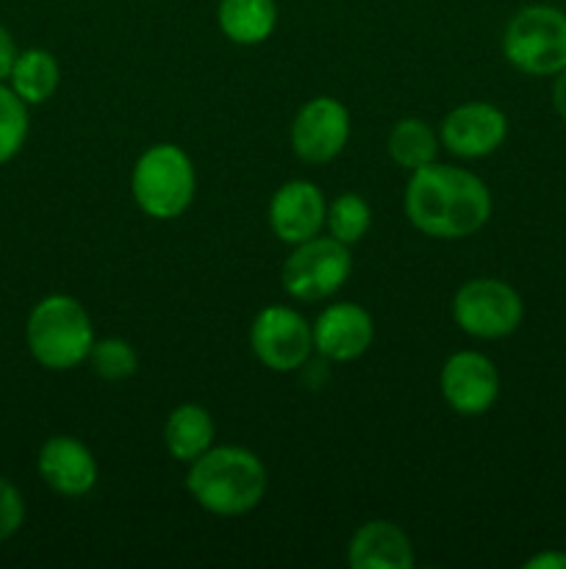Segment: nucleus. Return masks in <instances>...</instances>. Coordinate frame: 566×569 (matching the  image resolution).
Wrapping results in <instances>:
<instances>
[{"instance_id": "f257e3e1", "label": "nucleus", "mask_w": 566, "mask_h": 569, "mask_svg": "<svg viewBox=\"0 0 566 569\" xmlns=\"http://www.w3.org/2000/svg\"><path fill=\"white\" fill-rule=\"evenodd\" d=\"M494 209L486 181L455 164L420 167L411 172L403 194V211L411 226L431 239L475 237L483 231Z\"/></svg>"}, {"instance_id": "f03ea898", "label": "nucleus", "mask_w": 566, "mask_h": 569, "mask_svg": "<svg viewBox=\"0 0 566 569\" xmlns=\"http://www.w3.org/2000/svg\"><path fill=\"white\" fill-rule=\"evenodd\" d=\"M186 467L189 498L214 517L250 515L270 483L264 461L242 445H214Z\"/></svg>"}, {"instance_id": "7ed1b4c3", "label": "nucleus", "mask_w": 566, "mask_h": 569, "mask_svg": "<svg viewBox=\"0 0 566 569\" xmlns=\"http://www.w3.org/2000/svg\"><path fill=\"white\" fill-rule=\"evenodd\" d=\"M94 339L89 311L81 300L64 292L44 295L26 320L28 353L50 372H70L87 365Z\"/></svg>"}, {"instance_id": "20e7f679", "label": "nucleus", "mask_w": 566, "mask_h": 569, "mask_svg": "<svg viewBox=\"0 0 566 569\" xmlns=\"http://www.w3.org/2000/svg\"><path fill=\"white\" fill-rule=\"evenodd\" d=\"M133 203L150 220L170 222L189 211L198 194L194 161L181 144L155 142L139 153L131 170Z\"/></svg>"}, {"instance_id": "39448f33", "label": "nucleus", "mask_w": 566, "mask_h": 569, "mask_svg": "<svg viewBox=\"0 0 566 569\" xmlns=\"http://www.w3.org/2000/svg\"><path fill=\"white\" fill-rule=\"evenodd\" d=\"M503 56L514 70L553 78L566 67V11L549 3L522 6L503 31Z\"/></svg>"}, {"instance_id": "423d86ee", "label": "nucleus", "mask_w": 566, "mask_h": 569, "mask_svg": "<svg viewBox=\"0 0 566 569\" xmlns=\"http://www.w3.org/2000/svg\"><path fill=\"white\" fill-rule=\"evenodd\" d=\"M353 276L350 248L331 233L294 244L281 267L283 292L300 303H322L333 298Z\"/></svg>"}, {"instance_id": "0eeeda50", "label": "nucleus", "mask_w": 566, "mask_h": 569, "mask_svg": "<svg viewBox=\"0 0 566 569\" xmlns=\"http://www.w3.org/2000/svg\"><path fill=\"white\" fill-rule=\"evenodd\" d=\"M453 322L472 339L497 342L519 331L525 300L503 278H472L453 295Z\"/></svg>"}, {"instance_id": "6e6552de", "label": "nucleus", "mask_w": 566, "mask_h": 569, "mask_svg": "<svg viewBox=\"0 0 566 569\" xmlns=\"http://www.w3.org/2000/svg\"><path fill=\"white\" fill-rule=\"evenodd\" d=\"M250 350L266 370L294 372L314 356V331L292 306H264L250 326Z\"/></svg>"}, {"instance_id": "1a4fd4ad", "label": "nucleus", "mask_w": 566, "mask_h": 569, "mask_svg": "<svg viewBox=\"0 0 566 569\" xmlns=\"http://www.w3.org/2000/svg\"><path fill=\"white\" fill-rule=\"evenodd\" d=\"M353 133V120L342 100L331 94L305 100L289 128L294 156L305 164H331L344 153Z\"/></svg>"}, {"instance_id": "9d476101", "label": "nucleus", "mask_w": 566, "mask_h": 569, "mask_svg": "<svg viewBox=\"0 0 566 569\" xmlns=\"http://www.w3.org/2000/svg\"><path fill=\"white\" fill-rule=\"evenodd\" d=\"M499 370L486 353L481 350H458L447 356V361L438 370V392L444 403L461 417H481L497 403Z\"/></svg>"}, {"instance_id": "9b49d317", "label": "nucleus", "mask_w": 566, "mask_h": 569, "mask_svg": "<svg viewBox=\"0 0 566 569\" xmlns=\"http://www.w3.org/2000/svg\"><path fill=\"white\" fill-rule=\"evenodd\" d=\"M438 139H442V148L455 159H486L497 153L508 139V117L488 100H469L444 114Z\"/></svg>"}, {"instance_id": "f8f14e48", "label": "nucleus", "mask_w": 566, "mask_h": 569, "mask_svg": "<svg viewBox=\"0 0 566 569\" xmlns=\"http://www.w3.org/2000/svg\"><path fill=\"white\" fill-rule=\"evenodd\" d=\"M325 192L314 181H305V178L281 183L272 192L270 209H266L270 231L275 233L277 242L289 244V248L305 242V239L320 237L325 231Z\"/></svg>"}, {"instance_id": "ddd939ff", "label": "nucleus", "mask_w": 566, "mask_h": 569, "mask_svg": "<svg viewBox=\"0 0 566 569\" xmlns=\"http://www.w3.org/2000/svg\"><path fill=\"white\" fill-rule=\"evenodd\" d=\"M37 472L59 498H87L98 487L100 467L92 450L70 433L44 439L37 453Z\"/></svg>"}, {"instance_id": "4468645a", "label": "nucleus", "mask_w": 566, "mask_h": 569, "mask_svg": "<svg viewBox=\"0 0 566 569\" xmlns=\"http://www.w3.org/2000/svg\"><path fill=\"white\" fill-rule=\"evenodd\" d=\"M314 353L327 361H355L375 342V320L361 303H331L311 322Z\"/></svg>"}, {"instance_id": "2eb2a0df", "label": "nucleus", "mask_w": 566, "mask_h": 569, "mask_svg": "<svg viewBox=\"0 0 566 569\" xmlns=\"http://www.w3.org/2000/svg\"><path fill=\"white\" fill-rule=\"evenodd\" d=\"M414 561V542L392 520L364 522L347 542V565L353 569H411Z\"/></svg>"}, {"instance_id": "dca6fc26", "label": "nucleus", "mask_w": 566, "mask_h": 569, "mask_svg": "<svg viewBox=\"0 0 566 569\" xmlns=\"http://www.w3.org/2000/svg\"><path fill=\"white\" fill-rule=\"evenodd\" d=\"M164 448L181 465H192L194 459L216 445V422L211 411L200 403H181L164 420Z\"/></svg>"}, {"instance_id": "f3484780", "label": "nucleus", "mask_w": 566, "mask_h": 569, "mask_svg": "<svg viewBox=\"0 0 566 569\" xmlns=\"http://www.w3.org/2000/svg\"><path fill=\"white\" fill-rule=\"evenodd\" d=\"M277 0H220L216 26L228 42L239 48L264 44L277 28Z\"/></svg>"}, {"instance_id": "a211bd4d", "label": "nucleus", "mask_w": 566, "mask_h": 569, "mask_svg": "<svg viewBox=\"0 0 566 569\" xmlns=\"http://www.w3.org/2000/svg\"><path fill=\"white\" fill-rule=\"evenodd\" d=\"M6 83H9L28 106H42L59 92L61 64L50 50L26 48L17 56L14 67H11V76Z\"/></svg>"}, {"instance_id": "6ab92c4d", "label": "nucleus", "mask_w": 566, "mask_h": 569, "mask_svg": "<svg viewBox=\"0 0 566 569\" xmlns=\"http://www.w3.org/2000/svg\"><path fill=\"white\" fill-rule=\"evenodd\" d=\"M438 148H442L438 133L433 131L431 122L420 120V117H403L394 122L386 137L388 159L408 172L438 161Z\"/></svg>"}, {"instance_id": "aec40b11", "label": "nucleus", "mask_w": 566, "mask_h": 569, "mask_svg": "<svg viewBox=\"0 0 566 569\" xmlns=\"http://www.w3.org/2000/svg\"><path fill=\"white\" fill-rule=\"evenodd\" d=\"M372 228V206L366 203L364 194L342 192L327 203L325 231L333 239L344 242L347 248L358 244Z\"/></svg>"}, {"instance_id": "412c9836", "label": "nucleus", "mask_w": 566, "mask_h": 569, "mask_svg": "<svg viewBox=\"0 0 566 569\" xmlns=\"http://www.w3.org/2000/svg\"><path fill=\"white\" fill-rule=\"evenodd\" d=\"M31 106L14 92L6 81H0V167L9 164L26 148L31 131Z\"/></svg>"}, {"instance_id": "4be33fe9", "label": "nucleus", "mask_w": 566, "mask_h": 569, "mask_svg": "<svg viewBox=\"0 0 566 569\" xmlns=\"http://www.w3.org/2000/svg\"><path fill=\"white\" fill-rule=\"evenodd\" d=\"M87 365L92 367V372L100 378V381L117 383L137 376L139 356H137V348H133L128 339L105 337V339H94Z\"/></svg>"}, {"instance_id": "5701e85b", "label": "nucleus", "mask_w": 566, "mask_h": 569, "mask_svg": "<svg viewBox=\"0 0 566 569\" xmlns=\"http://www.w3.org/2000/svg\"><path fill=\"white\" fill-rule=\"evenodd\" d=\"M22 522H26V500H22V492L9 478L0 476V545L9 542L20 531Z\"/></svg>"}, {"instance_id": "b1692460", "label": "nucleus", "mask_w": 566, "mask_h": 569, "mask_svg": "<svg viewBox=\"0 0 566 569\" xmlns=\"http://www.w3.org/2000/svg\"><path fill=\"white\" fill-rule=\"evenodd\" d=\"M17 56H20V48H17L14 37H11L9 28L0 26V81H9Z\"/></svg>"}, {"instance_id": "393cba45", "label": "nucleus", "mask_w": 566, "mask_h": 569, "mask_svg": "<svg viewBox=\"0 0 566 569\" xmlns=\"http://www.w3.org/2000/svg\"><path fill=\"white\" fill-rule=\"evenodd\" d=\"M525 569H566V550L547 548L533 553L530 559H525Z\"/></svg>"}, {"instance_id": "a878e982", "label": "nucleus", "mask_w": 566, "mask_h": 569, "mask_svg": "<svg viewBox=\"0 0 566 569\" xmlns=\"http://www.w3.org/2000/svg\"><path fill=\"white\" fill-rule=\"evenodd\" d=\"M549 103L553 111L566 122V67L553 76V87H549Z\"/></svg>"}]
</instances>
